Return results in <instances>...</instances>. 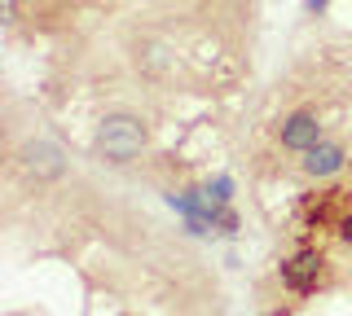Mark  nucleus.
Here are the masks:
<instances>
[{
  "instance_id": "1",
  "label": "nucleus",
  "mask_w": 352,
  "mask_h": 316,
  "mask_svg": "<svg viewBox=\"0 0 352 316\" xmlns=\"http://www.w3.org/2000/svg\"><path fill=\"white\" fill-rule=\"evenodd\" d=\"M146 149H150V127L128 110L106 114L93 132V154L102 162H110V167H128V162H137Z\"/></svg>"
},
{
  "instance_id": "2",
  "label": "nucleus",
  "mask_w": 352,
  "mask_h": 316,
  "mask_svg": "<svg viewBox=\"0 0 352 316\" xmlns=\"http://www.w3.org/2000/svg\"><path fill=\"white\" fill-rule=\"evenodd\" d=\"M18 167L36 184H49V180L66 176V149L58 141H49V136H31V141L18 145Z\"/></svg>"
},
{
  "instance_id": "3",
  "label": "nucleus",
  "mask_w": 352,
  "mask_h": 316,
  "mask_svg": "<svg viewBox=\"0 0 352 316\" xmlns=\"http://www.w3.org/2000/svg\"><path fill=\"white\" fill-rule=\"evenodd\" d=\"M322 272H326V255L317 246H304V250H295L291 259L278 264V277L291 294H313L317 281H322Z\"/></svg>"
},
{
  "instance_id": "4",
  "label": "nucleus",
  "mask_w": 352,
  "mask_h": 316,
  "mask_svg": "<svg viewBox=\"0 0 352 316\" xmlns=\"http://www.w3.org/2000/svg\"><path fill=\"white\" fill-rule=\"evenodd\" d=\"M278 141H282V149L308 154L317 141H326V136H322V119H317L313 110H295V114H286V119H282V127H278Z\"/></svg>"
},
{
  "instance_id": "5",
  "label": "nucleus",
  "mask_w": 352,
  "mask_h": 316,
  "mask_svg": "<svg viewBox=\"0 0 352 316\" xmlns=\"http://www.w3.org/2000/svg\"><path fill=\"white\" fill-rule=\"evenodd\" d=\"M348 167V149L339 141H317L313 149L304 154V176L308 180H330Z\"/></svg>"
},
{
  "instance_id": "6",
  "label": "nucleus",
  "mask_w": 352,
  "mask_h": 316,
  "mask_svg": "<svg viewBox=\"0 0 352 316\" xmlns=\"http://www.w3.org/2000/svg\"><path fill=\"white\" fill-rule=\"evenodd\" d=\"M137 66L146 75H154V80H168L176 71V53L163 45V40H141L137 45Z\"/></svg>"
},
{
  "instance_id": "7",
  "label": "nucleus",
  "mask_w": 352,
  "mask_h": 316,
  "mask_svg": "<svg viewBox=\"0 0 352 316\" xmlns=\"http://www.w3.org/2000/svg\"><path fill=\"white\" fill-rule=\"evenodd\" d=\"M203 193H207V198H212V202H234V180H229V176H212V180H207L203 184Z\"/></svg>"
},
{
  "instance_id": "8",
  "label": "nucleus",
  "mask_w": 352,
  "mask_h": 316,
  "mask_svg": "<svg viewBox=\"0 0 352 316\" xmlns=\"http://www.w3.org/2000/svg\"><path fill=\"white\" fill-rule=\"evenodd\" d=\"M335 233H339V242L352 250V211H344V215L335 220Z\"/></svg>"
},
{
  "instance_id": "9",
  "label": "nucleus",
  "mask_w": 352,
  "mask_h": 316,
  "mask_svg": "<svg viewBox=\"0 0 352 316\" xmlns=\"http://www.w3.org/2000/svg\"><path fill=\"white\" fill-rule=\"evenodd\" d=\"M326 9H330V0H308V14H317V18H322Z\"/></svg>"
}]
</instances>
